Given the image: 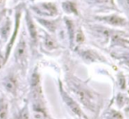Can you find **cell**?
Wrapping results in <instances>:
<instances>
[{
    "mask_svg": "<svg viewBox=\"0 0 129 119\" xmlns=\"http://www.w3.org/2000/svg\"><path fill=\"white\" fill-rule=\"evenodd\" d=\"M73 92L76 94L77 99L90 110H94L96 109V97L93 93L81 85L73 83L71 87Z\"/></svg>",
    "mask_w": 129,
    "mask_h": 119,
    "instance_id": "obj_1",
    "label": "cell"
},
{
    "mask_svg": "<svg viewBox=\"0 0 129 119\" xmlns=\"http://www.w3.org/2000/svg\"><path fill=\"white\" fill-rule=\"evenodd\" d=\"M97 19L99 21L105 23L107 25L113 26H123L125 25H126V20L124 18L120 17L119 15L116 14H110V15L106 16H99L97 17Z\"/></svg>",
    "mask_w": 129,
    "mask_h": 119,
    "instance_id": "obj_2",
    "label": "cell"
},
{
    "mask_svg": "<svg viewBox=\"0 0 129 119\" xmlns=\"http://www.w3.org/2000/svg\"><path fill=\"white\" fill-rule=\"evenodd\" d=\"M60 91H61V96H62V99L64 100V102H66L67 105L70 107V109H71L72 111H73L75 114H77V116H83V117H85L84 114L83 113V111H82V109H80L79 105L77 103V102H75V101L73 100V99L71 98V97L70 96V95H68V94L66 93L65 91H63L62 88H60Z\"/></svg>",
    "mask_w": 129,
    "mask_h": 119,
    "instance_id": "obj_3",
    "label": "cell"
},
{
    "mask_svg": "<svg viewBox=\"0 0 129 119\" xmlns=\"http://www.w3.org/2000/svg\"><path fill=\"white\" fill-rule=\"evenodd\" d=\"M38 10L42 12L43 15L54 17L58 14V10L56 8L55 5L52 3H43L38 6Z\"/></svg>",
    "mask_w": 129,
    "mask_h": 119,
    "instance_id": "obj_4",
    "label": "cell"
},
{
    "mask_svg": "<svg viewBox=\"0 0 129 119\" xmlns=\"http://www.w3.org/2000/svg\"><path fill=\"white\" fill-rule=\"evenodd\" d=\"M62 9L67 12V13H73L77 15L78 12H77V5L75 3L71 1H66L62 3Z\"/></svg>",
    "mask_w": 129,
    "mask_h": 119,
    "instance_id": "obj_5",
    "label": "cell"
},
{
    "mask_svg": "<svg viewBox=\"0 0 129 119\" xmlns=\"http://www.w3.org/2000/svg\"><path fill=\"white\" fill-rule=\"evenodd\" d=\"M4 85L5 88L6 89L7 91L11 92V93H14L16 89V82L13 78L12 77H8L5 80L4 82Z\"/></svg>",
    "mask_w": 129,
    "mask_h": 119,
    "instance_id": "obj_6",
    "label": "cell"
},
{
    "mask_svg": "<svg viewBox=\"0 0 129 119\" xmlns=\"http://www.w3.org/2000/svg\"><path fill=\"white\" fill-rule=\"evenodd\" d=\"M25 54H26V43H25V41L21 40L17 46V50H16V57H17L19 60H22L24 58Z\"/></svg>",
    "mask_w": 129,
    "mask_h": 119,
    "instance_id": "obj_7",
    "label": "cell"
},
{
    "mask_svg": "<svg viewBox=\"0 0 129 119\" xmlns=\"http://www.w3.org/2000/svg\"><path fill=\"white\" fill-rule=\"evenodd\" d=\"M27 26H28V30H29V33H30V36L34 40H35L37 39V30H36V27L34 26V22L31 19V18H28L27 19Z\"/></svg>",
    "mask_w": 129,
    "mask_h": 119,
    "instance_id": "obj_8",
    "label": "cell"
},
{
    "mask_svg": "<svg viewBox=\"0 0 129 119\" xmlns=\"http://www.w3.org/2000/svg\"><path fill=\"white\" fill-rule=\"evenodd\" d=\"M19 18H20V14H19V13H18V15H17V25H16V30H15V32H14V34H13V36H12V40H11L10 45H9V46H8V47H7V50H6V58H7V57H8L9 53H10V51H11V49H12V44H13L14 37H16V34H17L18 29H19Z\"/></svg>",
    "mask_w": 129,
    "mask_h": 119,
    "instance_id": "obj_9",
    "label": "cell"
},
{
    "mask_svg": "<svg viewBox=\"0 0 129 119\" xmlns=\"http://www.w3.org/2000/svg\"><path fill=\"white\" fill-rule=\"evenodd\" d=\"M32 87L34 90L35 91L36 95H37V91H40V79H39V75L36 73H34L32 77Z\"/></svg>",
    "mask_w": 129,
    "mask_h": 119,
    "instance_id": "obj_10",
    "label": "cell"
},
{
    "mask_svg": "<svg viewBox=\"0 0 129 119\" xmlns=\"http://www.w3.org/2000/svg\"><path fill=\"white\" fill-rule=\"evenodd\" d=\"M83 58L85 60H87V61H95L96 60L99 58V55L92 51L83 52Z\"/></svg>",
    "mask_w": 129,
    "mask_h": 119,
    "instance_id": "obj_11",
    "label": "cell"
},
{
    "mask_svg": "<svg viewBox=\"0 0 129 119\" xmlns=\"http://www.w3.org/2000/svg\"><path fill=\"white\" fill-rule=\"evenodd\" d=\"M8 118V107L5 102L0 103V119Z\"/></svg>",
    "mask_w": 129,
    "mask_h": 119,
    "instance_id": "obj_12",
    "label": "cell"
},
{
    "mask_svg": "<svg viewBox=\"0 0 129 119\" xmlns=\"http://www.w3.org/2000/svg\"><path fill=\"white\" fill-rule=\"evenodd\" d=\"M45 46L48 49H54V48H56V43L54 42V40L52 38L47 36L45 39Z\"/></svg>",
    "mask_w": 129,
    "mask_h": 119,
    "instance_id": "obj_13",
    "label": "cell"
},
{
    "mask_svg": "<svg viewBox=\"0 0 129 119\" xmlns=\"http://www.w3.org/2000/svg\"><path fill=\"white\" fill-rule=\"evenodd\" d=\"M39 21L44 26H46L48 30H50L51 32H54V29H55V26L53 22H50V21H47V20H41V19H39Z\"/></svg>",
    "mask_w": 129,
    "mask_h": 119,
    "instance_id": "obj_14",
    "label": "cell"
},
{
    "mask_svg": "<svg viewBox=\"0 0 129 119\" xmlns=\"http://www.w3.org/2000/svg\"><path fill=\"white\" fill-rule=\"evenodd\" d=\"M33 116H34V119H45L46 117L45 113L41 109H34Z\"/></svg>",
    "mask_w": 129,
    "mask_h": 119,
    "instance_id": "obj_15",
    "label": "cell"
},
{
    "mask_svg": "<svg viewBox=\"0 0 129 119\" xmlns=\"http://www.w3.org/2000/svg\"><path fill=\"white\" fill-rule=\"evenodd\" d=\"M76 41L77 43H83L84 41V35L81 30H78L76 33Z\"/></svg>",
    "mask_w": 129,
    "mask_h": 119,
    "instance_id": "obj_16",
    "label": "cell"
},
{
    "mask_svg": "<svg viewBox=\"0 0 129 119\" xmlns=\"http://www.w3.org/2000/svg\"><path fill=\"white\" fill-rule=\"evenodd\" d=\"M107 119H122V116H121L119 112L112 111V114L110 115V116Z\"/></svg>",
    "mask_w": 129,
    "mask_h": 119,
    "instance_id": "obj_17",
    "label": "cell"
},
{
    "mask_svg": "<svg viewBox=\"0 0 129 119\" xmlns=\"http://www.w3.org/2000/svg\"><path fill=\"white\" fill-rule=\"evenodd\" d=\"M122 3L123 6H125V8L129 11V0H122Z\"/></svg>",
    "mask_w": 129,
    "mask_h": 119,
    "instance_id": "obj_18",
    "label": "cell"
},
{
    "mask_svg": "<svg viewBox=\"0 0 129 119\" xmlns=\"http://www.w3.org/2000/svg\"><path fill=\"white\" fill-rule=\"evenodd\" d=\"M5 58H4V57L2 56L1 54H0V69H1L2 67L4 66V64H5Z\"/></svg>",
    "mask_w": 129,
    "mask_h": 119,
    "instance_id": "obj_19",
    "label": "cell"
},
{
    "mask_svg": "<svg viewBox=\"0 0 129 119\" xmlns=\"http://www.w3.org/2000/svg\"><path fill=\"white\" fill-rule=\"evenodd\" d=\"M120 83H121V89H125V78L123 76L120 77Z\"/></svg>",
    "mask_w": 129,
    "mask_h": 119,
    "instance_id": "obj_20",
    "label": "cell"
},
{
    "mask_svg": "<svg viewBox=\"0 0 129 119\" xmlns=\"http://www.w3.org/2000/svg\"><path fill=\"white\" fill-rule=\"evenodd\" d=\"M97 3H100V4H103V3H107V2H109L110 0H95Z\"/></svg>",
    "mask_w": 129,
    "mask_h": 119,
    "instance_id": "obj_21",
    "label": "cell"
}]
</instances>
